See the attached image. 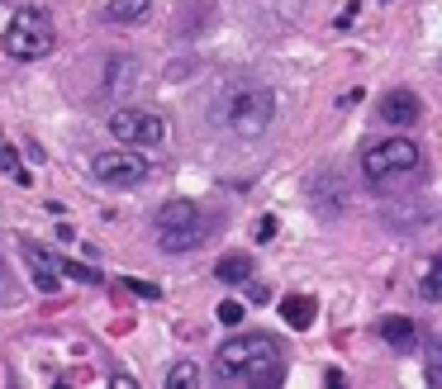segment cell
<instances>
[{
    "label": "cell",
    "instance_id": "obj_21",
    "mask_svg": "<svg viewBox=\"0 0 442 389\" xmlns=\"http://www.w3.org/2000/svg\"><path fill=\"white\" fill-rule=\"evenodd\" d=\"M248 285V299H253V304H267V290H262V285H253V281H243Z\"/></svg>",
    "mask_w": 442,
    "mask_h": 389
},
{
    "label": "cell",
    "instance_id": "obj_7",
    "mask_svg": "<svg viewBox=\"0 0 442 389\" xmlns=\"http://www.w3.org/2000/svg\"><path fill=\"white\" fill-rule=\"evenodd\" d=\"M91 176L100 186H114V190H138L153 176V167L138 157V147H114V152H100L91 162Z\"/></svg>",
    "mask_w": 442,
    "mask_h": 389
},
{
    "label": "cell",
    "instance_id": "obj_2",
    "mask_svg": "<svg viewBox=\"0 0 442 389\" xmlns=\"http://www.w3.org/2000/svg\"><path fill=\"white\" fill-rule=\"evenodd\" d=\"M153 233L162 252H195L219 233V214L195 200H167L153 218Z\"/></svg>",
    "mask_w": 442,
    "mask_h": 389
},
{
    "label": "cell",
    "instance_id": "obj_3",
    "mask_svg": "<svg viewBox=\"0 0 442 389\" xmlns=\"http://www.w3.org/2000/svg\"><path fill=\"white\" fill-rule=\"evenodd\" d=\"M362 171L371 186H399V181H414V176L424 171V147L414 138H404V133H395V138H380L371 142L362 152Z\"/></svg>",
    "mask_w": 442,
    "mask_h": 389
},
{
    "label": "cell",
    "instance_id": "obj_16",
    "mask_svg": "<svg viewBox=\"0 0 442 389\" xmlns=\"http://www.w3.org/2000/svg\"><path fill=\"white\" fill-rule=\"evenodd\" d=\"M57 276H72L81 285H100V271H91L86 261H72V256H57Z\"/></svg>",
    "mask_w": 442,
    "mask_h": 389
},
{
    "label": "cell",
    "instance_id": "obj_18",
    "mask_svg": "<svg viewBox=\"0 0 442 389\" xmlns=\"http://www.w3.org/2000/svg\"><path fill=\"white\" fill-rule=\"evenodd\" d=\"M0 167H5V171L15 176L19 186H29V181H33V176L24 171V162H19V152H15V147H0Z\"/></svg>",
    "mask_w": 442,
    "mask_h": 389
},
{
    "label": "cell",
    "instance_id": "obj_1",
    "mask_svg": "<svg viewBox=\"0 0 442 389\" xmlns=\"http://www.w3.org/2000/svg\"><path fill=\"white\" fill-rule=\"evenodd\" d=\"M214 361H219V380H228V385L267 389L285 380V351L271 332H238L214 351Z\"/></svg>",
    "mask_w": 442,
    "mask_h": 389
},
{
    "label": "cell",
    "instance_id": "obj_9",
    "mask_svg": "<svg viewBox=\"0 0 442 389\" xmlns=\"http://www.w3.org/2000/svg\"><path fill=\"white\" fill-rule=\"evenodd\" d=\"M419 114H424V105H419V95L414 91H390L385 100H380V119L395 128H409L419 124Z\"/></svg>",
    "mask_w": 442,
    "mask_h": 389
},
{
    "label": "cell",
    "instance_id": "obj_15",
    "mask_svg": "<svg viewBox=\"0 0 442 389\" xmlns=\"http://www.w3.org/2000/svg\"><path fill=\"white\" fill-rule=\"evenodd\" d=\"M195 385H205V375L195 371L190 361H176L172 371H167V389H195Z\"/></svg>",
    "mask_w": 442,
    "mask_h": 389
},
{
    "label": "cell",
    "instance_id": "obj_5",
    "mask_svg": "<svg viewBox=\"0 0 442 389\" xmlns=\"http://www.w3.org/2000/svg\"><path fill=\"white\" fill-rule=\"evenodd\" d=\"M271 114H276V95L267 86H238V91H228L219 119L238 138H262L271 128Z\"/></svg>",
    "mask_w": 442,
    "mask_h": 389
},
{
    "label": "cell",
    "instance_id": "obj_10",
    "mask_svg": "<svg viewBox=\"0 0 442 389\" xmlns=\"http://www.w3.org/2000/svg\"><path fill=\"white\" fill-rule=\"evenodd\" d=\"M138 86V57H128V52H119L110 62V72H105V91L110 95H128Z\"/></svg>",
    "mask_w": 442,
    "mask_h": 389
},
{
    "label": "cell",
    "instance_id": "obj_11",
    "mask_svg": "<svg viewBox=\"0 0 442 389\" xmlns=\"http://www.w3.org/2000/svg\"><path fill=\"white\" fill-rule=\"evenodd\" d=\"M281 318L295 332H304V327H314V318H319V304H314V295H285L281 299Z\"/></svg>",
    "mask_w": 442,
    "mask_h": 389
},
{
    "label": "cell",
    "instance_id": "obj_8",
    "mask_svg": "<svg viewBox=\"0 0 442 389\" xmlns=\"http://www.w3.org/2000/svg\"><path fill=\"white\" fill-rule=\"evenodd\" d=\"M19 252H24V266H29L33 285H38L43 295H53V290L62 285V276H57V256H48V247H38V242H19Z\"/></svg>",
    "mask_w": 442,
    "mask_h": 389
},
{
    "label": "cell",
    "instance_id": "obj_20",
    "mask_svg": "<svg viewBox=\"0 0 442 389\" xmlns=\"http://www.w3.org/2000/svg\"><path fill=\"white\" fill-rule=\"evenodd\" d=\"M133 295H143V299H162V285H153V281H124Z\"/></svg>",
    "mask_w": 442,
    "mask_h": 389
},
{
    "label": "cell",
    "instance_id": "obj_17",
    "mask_svg": "<svg viewBox=\"0 0 442 389\" xmlns=\"http://www.w3.org/2000/svg\"><path fill=\"white\" fill-rule=\"evenodd\" d=\"M419 295H424L428 304H438V299H442V266H438V261L428 266V276H424V285H419Z\"/></svg>",
    "mask_w": 442,
    "mask_h": 389
},
{
    "label": "cell",
    "instance_id": "obj_19",
    "mask_svg": "<svg viewBox=\"0 0 442 389\" xmlns=\"http://www.w3.org/2000/svg\"><path fill=\"white\" fill-rule=\"evenodd\" d=\"M219 323H243V304L238 299H223L219 304Z\"/></svg>",
    "mask_w": 442,
    "mask_h": 389
},
{
    "label": "cell",
    "instance_id": "obj_6",
    "mask_svg": "<svg viewBox=\"0 0 442 389\" xmlns=\"http://www.w3.org/2000/svg\"><path fill=\"white\" fill-rule=\"evenodd\" d=\"M110 133L119 138V147H158V142H167V119L158 109L128 105L110 114Z\"/></svg>",
    "mask_w": 442,
    "mask_h": 389
},
{
    "label": "cell",
    "instance_id": "obj_12",
    "mask_svg": "<svg viewBox=\"0 0 442 389\" xmlns=\"http://www.w3.org/2000/svg\"><path fill=\"white\" fill-rule=\"evenodd\" d=\"M380 337L395 346V351H409L414 342H419V327H414V318H399V313H390V318H380Z\"/></svg>",
    "mask_w": 442,
    "mask_h": 389
},
{
    "label": "cell",
    "instance_id": "obj_4",
    "mask_svg": "<svg viewBox=\"0 0 442 389\" xmlns=\"http://www.w3.org/2000/svg\"><path fill=\"white\" fill-rule=\"evenodd\" d=\"M53 47H57V24H53V15L38 10V5L15 10L10 29H5V52L19 57V62H38V57L53 52Z\"/></svg>",
    "mask_w": 442,
    "mask_h": 389
},
{
    "label": "cell",
    "instance_id": "obj_14",
    "mask_svg": "<svg viewBox=\"0 0 442 389\" xmlns=\"http://www.w3.org/2000/svg\"><path fill=\"white\" fill-rule=\"evenodd\" d=\"M153 15V0H110V5H105V19H110V24H143V19Z\"/></svg>",
    "mask_w": 442,
    "mask_h": 389
},
{
    "label": "cell",
    "instance_id": "obj_13",
    "mask_svg": "<svg viewBox=\"0 0 442 389\" xmlns=\"http://www.w3.org/2000/svg\"><path fill=\"white\" fill-rule=\"evenodd\" d=\"M214 281H223V285L253 281V256H243V252H228V256H219V261H214Z\"/></svg>",
    "mask_w": 442,
    "mask_h": 389
}]
</instances>
